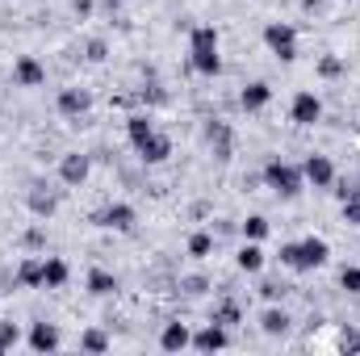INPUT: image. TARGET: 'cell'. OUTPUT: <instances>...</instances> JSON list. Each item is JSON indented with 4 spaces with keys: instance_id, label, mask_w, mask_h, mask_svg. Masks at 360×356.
I'll use <instances>...</instances> for the list:
<instances>
[{
    "instance_id": "4316f807",
    "label": "cell",
    "mask_w": 360,
    "mask_h": 356,
    "mask_svg": "<svg viewBox=\"0 0 360 356\" xmlns=\"http://www.w3.org/2000/svg\"><path fill=\"white\" fill-rule=\"evenodd\" d=\"M17 336H21L17 323H0V352H8V348L17 344Z\"/></svg>"
},
{
    "instance_id": "1f68e13d",
    "label": "cell",
    "mask_w": 360,
    "mask_h": 356,
    "mask_svg": "<svg viewBox=\"0 0 360 356\" xmlns=\"http://www.w3.org/2000/svg\"><path fill=\"white\" fill-rule=\"evenodd\" d=\"M89 59H92V63H101V59H105V42H101V38H92V42H89Z\"/></svg>"
},
{
    "instance_id": "484cf974",
    "label": "cell",
    "mask_w": 360,
    "mask_h": 356,
    "mask_svg": "<svg viewBox=\"0 0 360 356\" xmlns=\"http://www.w3.org/2000/svg\"><path fill=\"white\" fill-rule=\"evenodd\" d=\"M30 205H34V214H55V197L51 193H34Z\"/></svg>"
},
{
    "instance_id": "d590c367",
    "label": "cell",
    "mask_w": 360,
    "mask_h": 356,
    "mask_svg": "<svg viewBox=\"0 0 360 356\" xmlns=\"http://www.w3.org/2000/svg\"><path fill=\"white\" fill-rule=\"evenodd\" d=\"M184 289H188V293H201V289H205V281H201V276H188V281H184Z\"/></svg>"
},
{
    "instance_id": "d6a6232c",
    "label": "cell",
    "mask_w": 360,
    "mask_h": 356,
    "mask_svg": "<svg viewBox=\"0 0 360 356\" xmlns=\"http://www.w3.org/2000/svg\"><path fill=\"white\" fill-rule=\"evenodd\" d=\"M348 352H360V331H344V340H340Z\"/></svg>"
},
{
    "instance_id": "3957f363",
    "label": "cell",
    "mask_w": 360,
    "mask_h": 356,
    "mask_svg": "<svg viewBox=\"0 0 360 356\" xmlns=\"http://www.w3.org/2000/svg\"><path fill=\"white\" fill-rule=\"evenodd\" d=\"M264 180H269L281 197H293V193H302V172H297L293 164H285V160H272L269 168H264Z\"/></svg>"
},
{
    "instance_id": "f1b7e54d",
    "label": "cell",
    "mask_w": 360,
    "mask_h": 356,
    "mask_svg": "<svg viewBox=\"0 0 360 356\" xmlns=\"http://www.w3.org/2000/svg\"><path fill=\"white\" fill-rule=\"evenodd\" d=\"M340 281H344V289H348V293H360V268H344V276H340Z\"/></svg>"
},
{
    "instance_id": "e575fe53",
    "label": "cell",
    "mask_w": 360,
    "mask_h": 356,
    "mask_svg": "<svg viewBox=\"0 0 360 356\" xmlns=\"http://www.w3.org/2000/svg\"><path fill=\"white\" fill-rule=\"evenodd\" d=\"M335 193H340V197H344V201H348V197H360V189H356V184H348V180H344V184H340V189H335Z\"/></svg>"
},
{
    "instance_id": "6da1fadb",
    "label": "cell",
    "mask_w": 360,
    "mask_h": 356,
    "mask_svg": "<svg viewBox=\"0 0 360 356\" xmlns=\"http://www.w3.org/2000/svg\"><path fill=\"white\" fill-rule=\"evenodd\" d=\"M327 256H331L327 239H306V243H285V248H281V265L302 268V272H306V268H323Z\"/></svg>"
},
{
    "instance_id": "8992f818",
    "label": "cell",
    "mask_w": 360,
    "mask_h": 356,
    "mask_svg": "<svg viewBox=\"0 0 360 356\" xmlns=\"http://www.w3.org/2000/svg\"><path fill=\"white\" fill-rule=\"evenodd\" d=\"M134 147H139V155H143L147 164H164V160L172 155V143H168L164 134H155V130H151L143 143H134Z\"/></svg>"
},
{
    "instance_id": "f546056e",
    "label": "cell",
    "mask_w": 360,
    "mask_h": 356,
    "mask_svg": "<svg viewBox=\"0 0 360 356\" xmlns=\"http://www.w3.org/2000/svg\"><path fill=\"white\" fill-rule=\"evenodd\" d=\"M344 218H348L352 227H360V197H348V201H344Z\"/></svg>"
},
{
    "instance_id": "7402d4cb",
    "label": "cell",
    "mask_w": 360,
    "mask_h": 356,
    "mask_svg": "<svg viewBox=\"0 0 360 356\" xmlns=\"http://www.w3.org/2000/svg\"><path fill=\"white\" fill-rule=\"evenodd\" d=\"M243 235H248V239H264V235H269V218H260V214L248 218V222H243Z\"/></svg>"
},
{
    "instance_id": "ba28073f",
    "label": "cell",
    "mask_w": 360,
    "mask_h": 356,
    "mask_svg": "<svg viewBox=\"0 0 360 356\" xmlns=\"http://www.w3.org/2000/svg\"><path fill=\"white\" fill-rule=\"evenodd\" d=\"M13 76H17V84H25V89H34V84H42L46 80V68L38 63V59H17V68H13Z\"/></svg>"
},
{
    "instance_id": "ac0fdd59",
    "label": "cell",
    "mask_w": 360,
    "mask_h": 356,
    "mask_svg": "<svg viewBox=\"0 0 360 356\" xmlns=\"http://www.w3.org/2000/svg\"><path fill=\"white\" fill-rule=\"evenodd\" d=\"M89 289L105 298V293H113V289H117V281H113V276H109L105 268H92V272H89Z\"/></svg>"
},
{
    "instance_id": "9a60e30c",
    "label": "cell",
    "mask_w": 360,
    "mask_h": 356,
    "mask_svg": "<svg viewBox=\"0 0 360 356\" xmlns=\"http://www.w3.org/2000/svg\"><path fill=\"white\" fill-rule=\"evenodd\" d=\"M210 147H214V155H218V160H226V155H231V130H226L222 122H214V126H210Z\"/></svg>"
},
{
    "instance_id": "44dd1931",
    "label": "cell",
    "mask_w": 360,
    "mask_h": 356,
    "mask_svg": "<svg viewBox=\"0 0 360 356\" xmlns=\"http://www.w3.org/2000/svg\"><path fill=\"white\" fill-rule=\"evenodd\" d=\"M17 281L21 285H42V260H25L21 272H17Z\"/></svg>"
},
{
    "instance_id": "836d02e7",
    "label": "cell",
    "mask_w": 360,
    "mask_h": 356,
    "mask_svg": "<svg viewBox=\"0 0 360 356\" xmlns=\"http://www.w3.org/2000/svg\"><path fill=\"white\" fill-rule=\"evenodd\" d=\"M260 293H264V298H281V293H285V289H281V285H276V281H264V285H260Z\"/></svg>"
},
{
    "instance_id": "2e32d148",
    "label": "cell",
    "mask_w": 360,
    "mask_h": 356,
    "mask_svg": "<svg viewBox=\"0 0 360 356\" xmlns=\"http://www.w3.org/2000/svg\"><path fill=\"white\" fill-rule=\"evenodd\" d=\"M269 96H272L269 84H248L239 101H243V109H264V105H269Z\"/></svg>"
},
{
    "instance_id": "ffe728a7",
    "label": "cell",
    "mask_w": 360,
    "mask_h": 356,
    "mask_svg": "<svg viewBox=\"0 0 360 356\" xmlns=\"http://www.w3.org/2000/svg\"><path fill=\"white\" fill-rule=\"evenodd\" d=\"M260 327H264L269 336H285V327H289V314H285V310H264Z\"/></svg>"
},
{
    "instance_id": "d4e9b609",
    "label": "cell",
    "mask_w": 360,
    "mask_h": 356,
    "mask_svg": "<svg viewBox=\"0 0 360 356\" xmlns=\"http://www.w3.org/2000/svg\"><path fill=\"white\" fill-rule=\"evenodd\" d=\"M151 130H155V126H151L147 117H130V143H143Z\"/></svg>"
},
{
    "instance_id": "9c48e42d",
    "label": "cell",
    "mask_w": 360,
    "mask_h": 356,
    "mask_svg": "<svg viewBox=\"0 0 360 356\" xmlns=\"http://www.w3.org/2000/svg\"><path fill=\"white\" fill-rule=\"evenodd\" d=\"M96 222H101V227H113V231H130V227H134V210L117 201V205H109Z\"/></svg>"
},
{
    "instance_id": "7a4b0ae2",
    "label": "cell",
    "mask_w": 360,
    "mask_h": 356,
    "mask_svg": "<svg viewBox=\"0 0 360 356\" xmlns=\"http://www.w3.org/2000/svg\"><path fill=\"white\" fill-rule=\"evenodd\" d=\"M193 68L201 72V76H218V34H214V25H197L193 30Z\"/></svg>"
},
{
    "instance_id": "4fadbf2b",
    "label": "cell",
    "mask_w": 360,
    "mask_h": 356,
    "mask_svg": "<svg viewBox=\"0 0 360 356\" xmlns=\"http://www.w3.org/2000/svg\"><path fill=\"white\" fill-rule=\"evenodd\" d=\"M193 344H197L201 352H218V348H226V331H222V323H210Z\"/></svg>"
},
{
    "instance_id": "52a82bcc",
    "label": "cell",
    "mask_w": 360,
    "mask_h": 356,
    "mask_svg": "<svg viewBox=\"0 0 360 356\" xmlns=\"http://www.w3.org/2000/svg\"><path fill=\"white\" fill-rule=\"evenodd\" d=\"M302 177L314 180V189H327V184L335 180V168H331V160H327V155H310V160H306V168H302Z\"/></svg>"
},
{
    "instance_id": "5b68a950",
    "label": "cell",
    "mask_w": 360,
    "mask_h": 356,
    "mask_svg": "<svg viewBox=\"0 0 360 356\" xmlns=\"http://www.w3.org/2000/svg\"><path fill=\"white\" fill-rule=\"evenodd\" d=\"M323 117V101L314 96V92H297V101H293V122L297 126H314Z\"/></svg>"
},
{
    "instance_id": "74e56055",
    "label": "cell",
    "mask_w": 360,
    "mask_h": 356,
    "mask_svg": "<svg viewBox=\"0 0 360 356\" xmlns=\"http://www.w3.org/2000/svg\"><path fill=\"white\" fill-rule=\"evenodd\" d=\"M105 4H117V0H105Z\"/></svg>"
},
{
    "instance_id": "d6986e66",
    "label": "cell",
    "mask_w": 360,
    "mask_h": 356,
    "mask_svg": "<svg viewBox=\"0 0 360 356\" xmlns=\"http://www.w3.org/2000/svg\"><path fill=\"white\" fill-rule=\"evenodd\" d=\"M239 268H243V272H260V268H264V252H260L256 243H248V248L239 252Z\"/></svg>"
},
{
    "instance_id": "e0dca14e",
    "label": "cell",
    "mask_w": 360,
    "mask_h": 356,
    "mask_svg": "<svg viewBox=\"0 0 360 356\" xmlns=\"http://www.w3.org/2000/svg\"><path fill=\"white\" fill-rule=\"evenodd\" d=\"M63 281H68V265H63V260H46V265H42V285L59 289Z\"/></svg>"
},
{
    "instance_id": "4dcf8cb0",
    "label": "cell",
    "mask_w": 360,
    "mask_h": 356,
    "mask_svg": "<svg viewBox=\"0 0 360 356\" xmlns=\"http://www.w3.org/2000/svg\"><path fill=\"white\" fill-rule=\"evenodd\" d=\"M319 72H323V76H340V72H344V63H340L335 55H327V59L319 63Z\"/></svg>"
},
{
    "instance_id": "83f0119b",
    "label": "cell",
    "mask_w": 360,
    "mask_h": 356,
    "mask_svg": "<svg viewBox=\"0 0 360 356\" xmlns=\"http://www.w3.org/2000/svg\"><path fill=\"white\" fill-rule=\"evenodd\" d=\"M80 344H84V348H89V352H105V348H109V340H105V336H101V331H89V336H84V340H80Z\"/></svg>"
},
{
    "instance_id": "8fae6325",
    "label": "cell",
    "mask_w": 360,
    "mask_h": 356,
    "mask_svg": "<svg viewBox=\"0 0 360 356\" xmlns=\"http://www.w3.org/2000/svg\"><path fill=\"white\" fill-rule=\"evenodd\" d=\"M160 344H164L168 352H180V348H188V344H193V336H188V327H184V323H168V327H164V336H160Z\"/></svg>"
},
{
    "instance_id": "603a6c76",
    "label": "cell",
    "mask_w": 360,
    "mask_h": 356,
    "mask_svg": "<svg viewBox=\"0 0 360 356\" xmlns=\"http://www.w3.org/2000/svg\"><path fill=\"white\" fill-rule=\"evenodd\" d=\"M188 252H193L197 260H205V256L214 252V239H210V235H193V239H188Z\"/></svg>"
},
{
    "instance_id": "30bf717a",
    "label": "cell",
    "mask_w": 360,
    "mask_h": 356,
    "mask_svg": "<svg viewBox=\"0 0 360 356\" xmlns=\"http://www.w3.org/2000/svg\"><path fill=\"white\" fill-rule=\"evenodd\" d=\"M89 92L84 89H63L59 92V109H63V113H68V117H80V113H89Z\"/></svg>"
},
{
    "instance_id": "8d00e7d4",
    "label": "cell",
    "mask_w": 360,
    "mask_h": 356,
    "mask_svg": "<svg viewBox=\"0 0 360 356\" xmlns=\"http://www.w3.org/2000/svg\"><path fill=\"white\" fill-rule=\"evenodd\" d=\"M89 8H92V0H76V13L80 17H89Z\"/></svg>"
},
{
    "instance_id": "7c38bea8",
    "label": "cell",
    "mask_w": 360,
    "mask_h": 356,
    "mask_svg": "<svg viewBox=\"0 0 360 356\" xmlns=\"http://www.w3.org/2000/svg\"><path fill=\"white\" fill-rule=\"evenodd\" d=\"M30 348H34V352H51V348H59V331L46 327V323H38V327L30 331Z\"/></svg>"
},
{
    "instance_id": "277c9868",
    "label": "cell",
    "mask_w": 360,
    "mask_h": 356,
    "mask_svg": "<svg viewBox=\"0 0 360 356\" xmlns=\"http://www.w3.org/2000/svg\"><path fill=\"white\" fill-rule=\"evenodd\" d=\"M264 42H269L285 63L297 55V34H293V25H269V30H264Z\"/></svg>"
},
{
    "instance_id": "5bb4252c",
    "label": "cell",
    "mask_w": 360,
    "mask_h": 356,
    "mask_svg": "<svg viewBox=\"0 0 360 356\" xmlns=\"http://www.w3.org/2000/svg\"><path fill=\"white\" fill-rule=\"evenodd\" d=\"M59 172H63V180H68V184H80V180L89 177V160H84V155H63Z\"/></svg>"
},
{
    "instance_id": "cb8c5ba5",
    "label": "cell",
    "mask_w": 360,
    "mask_h": 356,
    "mask_svg": "<svg viewBox=\"0 0 360 356\" xmlns=\"http://www.w3.org/2000/svg\"><path fill=\"white\" fill-rule=\"evenodd\" d=\"M214 323H222V327H231V323H239V306H235V302H222V306L214 310Z\"/></svg>"
}]
</instances>
